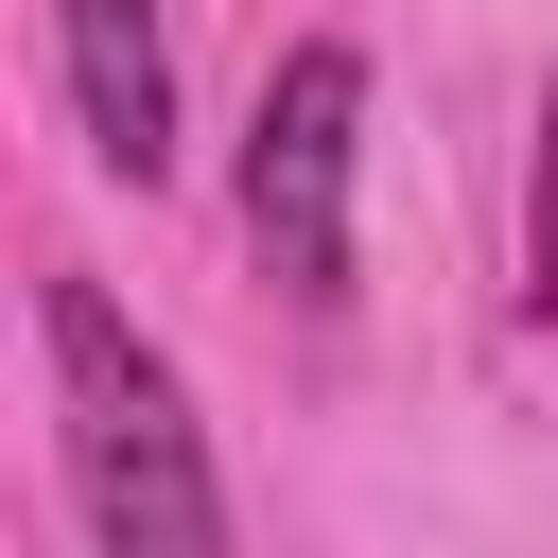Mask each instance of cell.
<instances>
[{
    "label": "cell",
    "instance_id": "cell-2",
    "mask_svg": "<svg viewBox=\"0 0 558 558\" xmlns=\"http://www.w3.org/2000/svg\"><path fill=\"white\" fill-rule=\"evenodd\" d=\"M349 157H366V52L296 35L244 105V262L296 314H349Z\"/></svg>",
    "mask_w": 558,
    "mask_h": 558
},
{
    "label": "cell",
    "instance_id": "cell-4",
    "mask_svg": "<svg viewBox=\"0 0 558 558\" xmlns=\"http://www.w3.org/2000/svg\"><path fill=\"white\" fill-rule=\"evenodd\" d=\"M523 296L558 314V70H541V157H523Z\"/></svg>",
    "mask_w": 558,
    "mask_h": 558
},
{
    "label": "cell",
    "instance_id": "cell-3",
    "mask_svg": "<svg viewBox=\"0 0 558 558\" xmlns=\"http://www.w3.org/2000/svg\"><path fill=\"white\" fill-rule=\"evenodd\" d=\"M52 87H70L87 174L122 192L174 174V0H52Z\"/></svg>",
    "mask_w": 558,
    "mask_h": 558
},
{
    "label": "cell",
    "instance_id": "cell-1",
    "mask_svg": "<svg viewBox=\"0 0 558 558\" xmlns=\"http://www.w3.org/2000/svg\"><path fill=\"white\" fill-rule=\"evenodd\" d=\"M35 366H52V471H70L87 541H105V558H227L209 418H192L174 349H157L87 262H52V279H35Z\"/></svg>",
    "mask_w": 558,
    "mask_h": 558
}]
</instances>
